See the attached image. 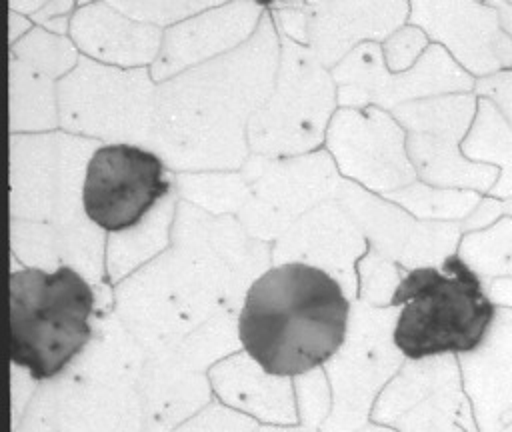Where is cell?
Returning <instances> with one entry per match:
<instances>
[{
	"label": "cell",
	"mask_w": 512,
	"mask_h": 432,
	"mask_svg": "<svg viewBox=\"0 0 512 432\" xmlns=\"http://www.w3.org/2000/svg\"><path fill=\"white\" fill-rule=\"evenodd\" d=\"M350 302L338 280L306 262L268 268L248 288L238 338L272 376H298L322 366L342 346Z\"/></svg>",
	"instance_id": "1"
},
{
	"label": "cell",
	"mask_w": 512,
	"mask_h": 432,
	"mask_svg": "<svg viewBox=\"0 0 512 432\" xmlns=\"http://www.w3.org/2000/svg\"><path fill=\"white\" fill-rule=\"evenodd\" d=\"M390 306H400L394 346L410 360L476 350L490 332L496 304L478 272L450 254L440 266H418L396 284Z\"/></svg>",
	"instance_id": "2"
},
{
	"label": "cell",
	"mask_w": 512,
	"mask_h": 432,
	"mask_svg": "<svg viewBox=\"0 0 512 432\" xmlns=\"http://www.w3.org/2000/svg\"><path fill=\"white\" fill-rule=\"evenodd\" d=\"M92 286L70 266L52 272L22 268L10 274L12 364L34 380L58 376L92 338Z\"/></svg>",
	"instance_id": "3"
},
{
	"label": "cell",
	"mask_w": 512,
	"mask_h": 432,
	"mask_svg": "<svg viewBox=\"0 0 512 432\" xmlns=\"http://www.w3.org/2000/svg\"><path fill=\"white\" fill-rule=\"evenodd\" d=\"M332 76L338 84V104L342 106L374 102L394 110V106L412 100L474 92L476 88V78L444 46L434 42L404 72L388 70L382 42H364L332 68Z\"/></svg>",
	"instance_id": "4"
},
{
	"label": "cell",
	"mask_w": 512,
	"mask_h": 432,
	"mask_svg": "<svg viewBox=\"0 0 512 432\" xmlns=\"http://www.w3.org/2000/svg\"><path fill=\"white\" fill-rule=\"evenodd\" d=\"M162 158L136 144L98 146L86 164L82 208L106 232H126L170 192Z\"/></svg>",
	"instance_id": "5"
},
{
	"label": "cell",
	"mask_w": 512,
	"mask_h": 432,
	"mask_svg": "<svg viewBox=\"0 0 512 432\" xmlns=\"http://www.w3.org/2000/svg\"><path fill=\"white\" fill-rule=\"evenodd\" d=\"M408 24L444 46L476 80L512 68V36L498 8L480 0H410Z\"/></svg>",
	"instance_id": "6"
},
{
	"label": "cell",
	"mask_w": 512,
	"mask_h": 432,
	"mask_svg": "<svg viewBox=\"0 0 512 432\" xmlns=\"http://www.w3.org/2000/svg\"><path fill=\"white\" fill-rule=\"evenodd\" d=\"M264 12L258 0H230L166 26L160 54L150 66L154 82L238 48L258 30Z\"/></svg>",
	"instance_id": "7"
},
{
	"label": "cell",
	"mask_w": 512,
	"mask_h": 432,
	"mask_svg": "<svg viewBox=\"0 0 512 432\" xmlns=\"http://www.w3.org/2000/svg\"><path fill=\"white\" fill-rule=\"evenodd\" d=\"M306 44L332 70L364 42H384L408 24L410 0H302Z\"/></svg>",
	"instance_id": "8"
},
{
	"label": "cell",
	"mask_w": 512,
	"mask_h": 432,
	"mask_svg": "<svg viewBox=\"0 0 512 432\" xmlns=\"http://www.w3.org/2000/svg\"><path fill=\"white\" fill-rule=\"evenodd\" d=\"M68 32L80 54L120 68L152 66L164 38V28L138 22L102 0L76 8Z\"/></svg>",
	"instance_id": "9"
},
{
	"label": "cell",
	"mask_w": 512,
	"mask_h": 432,
	"mask_svg": "<svg viewBox=\"0 0 512 432\" xmlns=\"http://www.w3.org/2000/svg\"><path fill=\"white\" fill-rule=\"evenodd\" d=\"M462 148L468 156L480 152V160H494L506 170L512 168V124L492 98L478 96L476 116Z\"/></svg>",
	"instance_id": "10"
},
{
	"label": "cell",
	"mask_w": 512,
	"mask_h": 432,
	"mask_svg": "<svg viewBox=\"0 0 512 432\" xmlns=\"http://www.w3.org/2000/svg\"><path fill=\"white\" fill-rule=\"evenodd\" d=\"M114 10L146 24L160 28L182 22L208 8L226 4L230 0H102Z\"/></svg>",
	"instance_id": "11"
},
{
	"label": "cell",
	"mask_w": 512,
	"mask_h": 432,
	"mask_svg": "<svg viewBox=\"0 0 512 432\" xmlns=\"http://www.w3.org/2000/svg\"><path fill=\"white\" fill-rule=\"evenodd\" d=\"M430 38L418 26L406 24L382 42L384 60L390 72H404L412 68L424 50L430 46Z\"/></svg>",
	"instance_id": "12"
},
{
	"label": "cell",
	"mask_w": 512,
	"mask_h": 432,
	"mask_svg": "<svg viewBox=\"0 0 512 432\" xmlns=\"http://www.w3.org/2000/svg\"><path fill=\"white\" fill-rule=\"evenodd\" d=\"M474 92L492 98L512 124V70H500L492 76L478 78Z\"/></svg>",
	"instance_id": "13"
},
{
	"label": "cell",
	"mask_w": 512,
	"mask_h": 432,
	"mask_svg": "<svg viewBox=\"0 0 512 432\" xmlns=\"http://www.w3.org/2000/svg\"><path fill=\"white\" fill-rule=\"evenodd\" d=\"M32 20H28L24 14L10 10V44L18 42L24 34H28L32 30Z\"/></svg>",
	"instance_id": "14"
},
{
	"label": "cell",
	"mask_w": 512,
	"mask_h": 432,
	"mask_svg": "<svg viewBox=\"0 0 512 432\" xmlns=\"http://www.w3.org/2000/svg\"><path fill=\"white\" fill-rule=\"evenodd\" d=\"M90 2H96V0H80V6H86ZM46 4H48V0H10V10H16L20 14H30L32 16L38 10H42Z\"/></svg>",
	"instance_id": "15"
},
{
	"label": "cell",
	"mask_w": 512,
	"mask_h": 432,
	"mask_svg": "<svg viewBox=\"0 0 512 432\" xmlns=\"http://www.w3.org/2000/svg\"><path fill=\"white\" fill-rule=\"evenodd\" d=\"M510 70H512V68H510Z\"/></svg>",
	"instance_id": "16"
}]
</instances>
